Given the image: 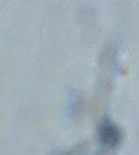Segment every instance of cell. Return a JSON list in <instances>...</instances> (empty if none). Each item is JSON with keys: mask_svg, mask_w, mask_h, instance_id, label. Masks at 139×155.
Returning <instances> with one entry per match:
<instances>
[{"mask_svg": "<svg viewBox=\"0 0 139 155\" xmlns=\"http://www.w3.org/2000/svg\"><path fill=\"white\" fill-rule=\"evenodd\" d=\"M99 139L101 144L108 148L116 146L120 141V131L110 122H104L99 127Z\"/></svg>", "mask_w": 139, "mask_h": 155, "instance_id": "cell-1", "label": "cell"}]
</instances>
